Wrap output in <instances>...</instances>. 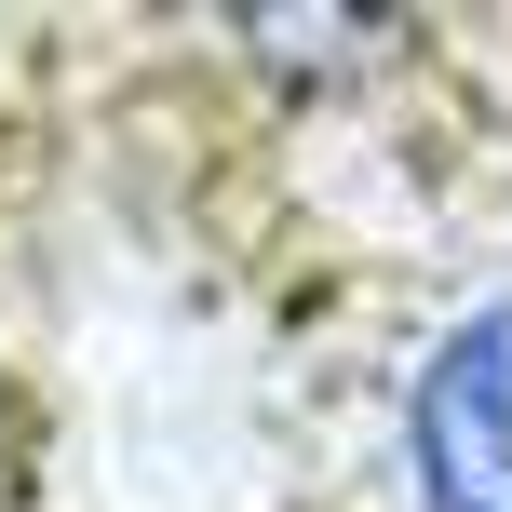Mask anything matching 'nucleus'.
I'll use <instances>...</instances> for the list:
<instances>
[{"label": "nucleus", "instance_id": "1", "mask_svg": "<svg viewBox=\"0 0 512 512\" xmlns=\"http://www.w3.org/2000/svg\"><path fill=\"white\" fill-rule=\"evenodd\" d=\"M378 459L405 486V512H512V270L445 297L405 337Z\"/></svg>", "mask_w": 512, "mask_h": 512}]
</instances>
